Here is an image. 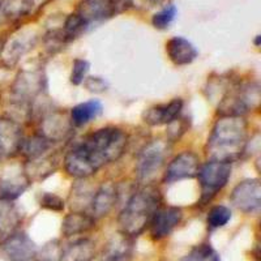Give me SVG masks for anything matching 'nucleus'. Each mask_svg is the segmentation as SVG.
Segmentation results:
<instances>
[{"label":"nucleus","mask_w":261,"mask_h":261,"mask_svg":"<svg viewBox=\"0 0 261 261\" xmlns=\"http://www.w3.org/2000/svg\"><path fill=\"white\" fill-rule=\"evenodd\" d=\"M128 136L118 127H103L86 135L64 157V169L73 178L86 179L124 154Z\"/></svg>","instance_id":"nucleus-1"},{"label":"nucleus","mask_w":261,"mask_h":261,"mask_svg":"<svg viewBox=\"0 0 261 261\" xmlns=\"http://www.w3.org/2000/svg\"><path fill=\"white\" fill-rule=\"evenodd\" d=\"M248 145V123L243 116H220L214 123L205 153L209 161L232 163Z\"/></svg>","instance_id":"nucleus-2"},{"label":"nucleus","mask_w":261,"mask_h":261,"mask_svg":"<svg viewBox=\"0 0 261 261\" xmlns=\"http://www.w3.org/2000/svg\"><path fill=\"white\" fill-rule=\"evenodd\" d=\"M162 195L157 187L145 184L130 196L118 217L120 232L137 238L149 227L155 212L162 206Z\"/></svg>","instance_id":"nucleus-3"},{"label":"nucleus","mask_w":261,"mask_h":261,"mask_svg":"<svg viewBox=\"0 0 261 261\" xmlns=\"http://www.w3.org/2000/svg\"><path fill=\"white\" fill-rule=\"evenodd\" d=\"M45 90L46 76L43 72L22 71L11 86L9 103L27 115H32L34 103Z\"/></svg>","instance_id":"nucleus-4"},{"label":"nucleus","mask_w":261,"mask_h":261,"mask_svg":"<svg viewBox=\"0 0 261 261\" xmlns=\"http://www.w3.org/2000/svg\"><path fill=\"white\" fill-rule=\"evenodd\" d=\"M260 85L257 83H243L228 88L218 105L220 116H243L260 106Z\"/></svg>","instance_id":"nucleus-5"},{"label":"nucleus","mask_w":261,"mask_h":261,"mask_svg":"<svg viewBox=\"0 0 261 261\" xmlns=\"http://www.w3.org/2000/svg\"><path fill=\"white\" fill-rule=\"evenodd\" d=\"M201 197L200 202L202 205L208 204L217 196V193L226 187L228 179L231 176V163L221 161H208L201 165L197 172Z\"/></svg>","instance_id":"nucleus-6"},{"label":"nucleus","mask_w":261,"mask_h":261,"mask_svg":"<svg viewBox=\"0 0 261 261\" xmlns=\"http://www.w3.org/2000/svg\"><path fill=\"white\" fill-rule=\"evenodd\" d=\"M134 6V0H83L76 13L81 16L88 28L101 24Z\"/></svg>","instance_id":"nucleus-7"},{"label":"nucleus","mask_w":261,"mask_h":261,"mask_svg":"<svg viewBox=\"0 0 261 261\" xmlns=\"http://www.w3.org/2000/svg\"><path fill=\"white\" fill-rule=\"evenodd\" d=\"M167 144L161 140L150 141L140 151L136 162V174L141 183L150 184L165 165L167 155Z\"/></svg>","instance_id":"nucleus-8"},{"label":"nucleus","mask_w":261,"mask_h":261,"mask_svg":"<svg viewBox=\"0 0 261 261\" xmlns=\"http://www.w3.org/2000/svg\"><path fill=\"white\" fill-rule=\"evenodd\" d=\"M230 201L238 211L255 214L261 208V184L258 179H246L235 186Z\"/></svg>","instance_id":"nucleus-9"},{"label":"nucleus","mask_w":261,"mask_h":261,"mask_svg":"<svg viewBox=\"0 0 261 261\" xmlns=\"http://www.w3.org/2000/svg\"><path fill=\"white\" fill-rule=\"evenodd\" d=\"M0 252L8 261H33L38 248L27 232L18 230L0 243Z\"/></svg>","instance_id":"nucleus-10"},{"label":"nucleus","mask_w":261,"mask_h":261,"mask_svg":"<svg viewBox=\"0 0 261 261\" xmlns=\"http://www.w3.org/2000/svg\"><path fill=\"white\" fill-rule=\"evenodd\" d=\"M22 141L24 134L20 123L9 116H0V161L17 155Z\"/></svg>","instance_id":"nucleus-11"},{"label":"nucleus","mask_w":261,"mask_h":261,"mask_svg":"<svg viewBox=\"0 0 261 261\" xmlns=\"http://www.w3.org/2000/svg\"><path fill=\"white\" fill-rule=\"evenodd\" d=\"M183 211L179 206H161L154 213L149 223L150 237L153 241H162L170 237L171 232L180 225L183 220Z\"/></svg>","instance_id":"nucleus-12"},{"label":"nucleus","mask_w":261,"mask_h":261,"mask_svg":"<svg viewBox=\"0 0 261 261\" xmlns=\"http://www.w3.org/2000/svg\"><path fill=\"white\" fill-rule=\"evenodd\" d=\"M200 166L201 165H200L199 155L193 151H183L169 163L163 174V183L171 184L183 179L195 178L199 172Z\"/></svg>","instance_id":"nucleus-13"},{"label":"nucleus","mask_w":261,"mask_h":261,"mask_svg":"<svg viewBox=\"0 0 261 261\" xmlns=\"http://www.w3.org/2000/svg\"><path fill=\"white\" fill-rule=\"evenodd\" d=\"M183 110V99L175 98L169 103L155 105L146 109L143 113V120L150 127L169 125L175 122Z\"/></svg>","instance_id":"nucleus-14"},{"label":"nucleus","mask_w":261,"mask_h":261,"mask_svg":"<svg viewBox=\"0 0 261 261\" xmlns=\"http://www.w3.org/2000/svg\"><path fill=\"white\" fill-rule=\"evenodd\" d=\"M135 252V238L119 231L103 247L99 261H130Z\"/></svg>","instance_id":"nucleus-15"},{"label":"nucleus","mask_w":261,"mask_h":261,"mask_svg":"<svg viewBox=\"0 0 261 261\" xmlns=\"http://www.w3.org/2000/svg\"><path fill=\"white\" fill-rule=\"evenodd\" d=\"M32 184L29 176L22 169H11L0 176V199L15 201Z\"/></svg>","instance_id":"nucleus-16"},{"label":"nucleus","mask_w":261,"mask_h":261,"mask_svg":"<svg viewBox=\"0 0 261 261\" xmlns=\"http://www.w3.org/2000/svg\"><path fill=\"white\" fill-rule=\"evenodd\" d=\"M116 201H118V188H116L115 184L111 183V181L103 183L93 193L89 202V214L94 217L95 220L107 216L113 211Z\"/></svg>","instance_id":"nucleus-17"},{"label":"nucleus","mask_w":261,"mask_h":261,"mask_svg":"<svg viewBox=\"0 0 261 261\" xmlns=\"http://www.w3.org/2000/svg\"><path fill=\"white\" fill-rule=\"evenodd\" d=\"M72 129L71 120L62 113H48L41 119L39 134L50 140L51 143H59L67 137Z\"/></svg>","instance_id":"nucleus-18"},{"label":"nucleus","mask_w":261,"mask_h":261,"mask_svg":"<svg viewBox=\"0 0 261 261\" xmlns=\"http://www.w3.org/2000/svg\"><path fill=\"white\" fill-rule=\"evenodd\" d=\"M94 257L95 244L88 238H79L60 247L59 261H93Z\"/></svg>","instance_id":"nucleus-19"},{"label":"nucleus","mask_w":261,"mask_h":261,"mask_svg":"<svg viewBox=\"0 0 261 261\" xmlns=\"http://www.w3.org/2000/svg\"><path fill=\"white\" fill-rule=\"evenodd\" d=\"M22 216L17 205L11 200L0 199V243L18 231Z\"/></svg>","instance_id":"nucleus-20"},{"label":"nucleus","mask_w":261,"mask_h":261,"mask_svg":"<svg viewBox=\"0 0 261 261\" xmlns=\"http://www.w3.org/2000/svg\"><path fill=\"white\" fill-rule=\"evenodd\" d=\"M169 59L175 65H188L197 58L199 53L188 39L183 37H172L166 43Z\"/></svg>","instance_id":"nucleus-21"},{"label":"nucleus","mask_w":261,"mask_h":261,"mask_svg":"<svg viewBox=\"0 0 261 261\" xmlns=\"http://www.w3.org/2000/svg\"><path fill=\"white\" fill-rule=\"evenodd\" d=\"M95 227V218L86 212H73L65 216L62 223V234L65 238L85 234Z\"/></svg>","instance_id":"nucleus-22"},{"label":"nucleus","mask_w":261,"mask_h":261,"mask_svg":"<svg viewBox=\"0 0 261 261\" xmlns=\"http://www.w3.org/2000/svg\"><path fill=\"white\" fill-rule=\"evenodd\" d=\"M58 165H59V160L57 155L45 154L36 160L27 161L24 170L29 176L30 181H38L54 174L58 169Z\"/></svg>","instance_id":"nucleus-23"},{"label":"nucleus","mask_w":261,"mask_h":261,"mask_svg":"<svg viewBox=\"0 0 261 261\" xmlns=\"http://www.w3.org/2000/svg\"><path fill=\"white\" fill-rule=\"evenodd\" d=\"M102 111L103 106L98 99H90L88 102L76 105L69 114L72 127H84L101 115Z\"/></svg>","instance_id":"nucleus-24"},{"label":"nucleus","mask_w":261,"mask_h":261,"mask_svg":"<svg viewBox=\"0 0 261 261\" xmlns=\"http://www.w3.org/2000/svg\"><path fill=\"white\" fill-rule=\"evenodd\" d=\"M34 43H36L34 37H28V38L27 37H18V38L12 39L9 43H4L0 57L3 58L4 64L12 67L21 59V57H24L25 54L32 48V46H34Z\"/></svg>","instance_id":"nucleus-25"},{"label":"nucleus","mask_w":261,"mask_h":261,"mask_svg":"<svg viewBox=\"0 0 261 261\" xmlns=\"http://www.w3.org/2000/svg\"><path fill=\"white\" fill-rule=\"evenodd\" d=\"M51 146H53V143L50 140L42 136L41 134H37L28 137V139H24V141L21 144L20 153L27 158V161H32L47 154Z\"/></svg>","instance_id":"nucleus-26"},{"label":"nucleus","mask_w":261,"mask_h":261,"mask_svg":"<svg viewBox=\"0 0 261 261\" xmlns=\"http://www.w3.org/2000/svg\"><path fill=\"white\" fill-rule=\"evenodd\" d=\"M34 6H36V0H6L4 3H2L0 11L3 12L4 17L16 22L29 16Z\"/></svg>","instance_id":"nucleus-27"},{"label":"nucleus","mask_w":261,"mask_h":261,"mask_svg":"<svg viewBox=\"0 0 261 261\" xmlns=\"http://www.w3.org/2000/svg\"><path fill=\"white\" fill-rule=\"evenodd\" d=\"M88 29H89V28L85 24V21L81 18V16L79 15V13L74 12L67 17V20H65L64 22V27H63L62 30L69 43V42L74 41V39H77L79 37L83 36L84 33Z\"/></svg>","instance_id":"nucleus-28"},{"label":"nucleus","mask_w":261,"mask_h":261,"mask_svg":"<svg viewBox=\"0 0 261 261\" xmlns=\"http://www.w3.org/2000/svg\"><path fill=\"white\" fill-rule=\"evenodd\" d=\"M180 261H221V257L211 244L201 243L193 247Z\"/></svg>","instance_id":"nucleus-29"},{"label":"nucleus","mask_w":261,"mask_h":261,"mask_svg":"<svg viewBox=\"0 0 261 261\" xmlns=\"http://www.w3.org/2000/svg\"><path fill=\"white\" fill-rule=\"evenodd\" d=\"M230 220H231V211L225 205H216L209 211L206 223L209 230H217L227 225Z\"/></svg>","instance_id":"nucleus-30"},{"label":"nucleus","mask_w":261,"mask_h":261,"mask_svg":"<svg viewBox=\"0 0 261 261\" xmlns=\"http://www.w3.org/2000/svg\"><path fill=\"white\" fill-rule=\"evenodd\" d=\"M178 9L174 4H169V6L163 7L160 12L155 13L151 17V25L158 30H165L171 25V22L175 20Z\"/></svg>","instance_id":"nucleus-31"},{"label":"nucleus","mask_w":261,"mask_h":261,"mask_svg":"<svg viewBox=\"0 0 261 261\" xmlns=\"http://www.w3.org/2000/svg\"><path fill=\"white\" fill-rule=\"evenodd\" d=\"M90 64L85 59H76L72 64V73H71V83L73 85L79 86L85 81L86 74L89 72Z\"/></svg>","instance_id":"nucleus-32"},{"label":"nucleus","mask_w":261,"mask_h":261,"mask_svg":"<svg viewBox=\"0 0 261 261\" xmlns=\"http://www.w3.org/2000/svg\"><path fill=\"white\" fill-rule=\"evenodd\" d=\"M39 205L42 208L48 209L53 212H62L64 209V201L62 197H59L55 193L45 192L39 197Z\"/></svg>","instance_id":"nucleus-33"},{"label":"nucleus","mask_w":261,"mask_h":261,"mask_svg":"<svg viewBox=\"0 0 261 261\" xmlns=\"http://www.w3.org/2000/svg\"><path fill=\"white\" fill-rule=\"evenodd\" d=\"M85 88L92 93H102L107 89V84L101 77H88L84 81Z\"/></svg>","instance_id":"nucleus-34"},{"label":"nucleus","mask_w":261,"mask_h":261,"mask_svg":"<svg viewBox=\"0 0 261 261\" xmlns=\"http://www.w3.org/2000/svg\"><path fill=\"white\" fill-rule=\"evenodd\" d=\"M149 2H150L151 4H160V3H162L163 0H149Z\"/></svg>","instance_id":"nucleus-35"},{"label":"nucleus","mask_w":261,"mask_h":261,"mask_svg":"<svg viewBox=\"0 0 261 261\" xmlns=\"http://www.w3.org/2000/svg\"><path fill=\"white\" fill-rule=\"evenodd\" d=\"M3 45H4L3 42L0 41V54H2V50H3Z\"/></svg>","instance_id":"nucleus-36"},{"label":"nucleus","mask_w":261,"mask_h":261,"mask_svg":"<svg viewBox=\"0 0 261 261\" xmlns=\"http://www.w3.org/2000/svg\"><path fill=\"white\" fill-rule=\"evenodd\" d=\"M0 8H2V0H0Z\"/></svg>","instance_id":"nucleus-37"}]
</instances>
